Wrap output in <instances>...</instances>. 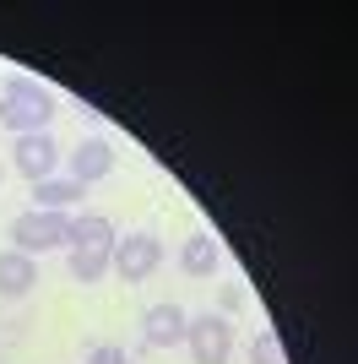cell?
Wrapping results in <instances>:
<instances>
[{
    "label": "cell",
    "instance_id": "277c9868",
    "mask_svg": "<svg viewBox=\"0 0 358 364\" xmlns=\"http://www.w3.org/2000/svg\"><path fill=\"white\" fill-rule=\"evenodd\" d=\"M185 348H190L195 364H228V353H234V326H228L223 316H190V326H185Z\"/></svg>",
    "mask_w": 358,
    "mask_h": 364
},
{
    "label": "cell",
    "instance_id": "5b68a950",
    "mask_svg": "<svg viewBox=\"0 0 358 364\" xmlns=\"http://www.w3.org/2000/svg\"><path fill=\"white\" fill-rule=\"evenodd\" d=\"M11 164H16V174H28L33 185H38V180H55V164H60V141L49 136V131H33V136H16V147H11Z\"/></svg>",
    "mask_w": 358,
    "mask_h": 364
},
{
    "label": "cell",
    "instance_id": "4fadbf2b",
    "mask_svg": "<svg viewBox=\"0 0 358 364\" xmlns=\"http://www.w3.org/2000/svg\"><path fill=\"white\" fill-rule=\"evenodd\" d=\"M250 364H283V337H277V332H255Z\"/></svg>",
    "mask_w": 358,
    "mask_h": 364
},
{
    "label": "cell",
    "instance_id": "52a82bcc",
    "mask_svg": "<svg viewBox=\"0 0 358 364\" xmlns=\"http://www.w3.org/2000/svg\"><path fill=\"white\" fill-rule=\"evenodd\" d=\"M185 326H190V316H185L174 299L152 304L147 316H141V337H147V348H179V343H185Z\"/></svg>",
    "mask_w": 358,
    "mask_h": 364
},
{
    "label": "cell",
    "instance_id": "7a4b0ae2",
    "mask_svg": "<svg viewBox=\"0 0 358 364\" xmlns=\"http://www.w3.org/2000/svg\"><path fill=\"white\" fill-rule=\"evenodd\" d=\"M11 250L22 256H44V250H60V245H71V213H22L11 218Z\"/></svg>",
    "mask_w": 358,
    "mask_h": 364
},
{
    "label": "cell",
    "instance_id": "3957f363",
    "mask_svg": "<svg viewBox=\"0 0 358 364\" xmlns=\"http://www.w3.org/2000/svg\"><path fill=\"white\" fill-rule=\"evenodd\" d=\"M158 267H163L158 234H125V240H114V250H109V272H119L125 283H147Z\"/></svg>",
    "mask_w": 358,
    "mask_h": 364
},
{
    "label": "cell",
    "instance_id": "ba28073f",
    "mask_svg": "<svg viewBox=\"0 0 358 364\" xmlns=\"http://www.w3.org/2000/svg\"><path fill=\"white\" fill-rule=\"evenodd\" d=\"M38 283V261L22 250H0V299H22Z\"/></svg>",
    "mask_w": 358,
    "mask_h": 364
},
{
    "label": "cell",
    "instance_id": "8fae6325",
    "mask_svg": "<svg viewBox=\"0 0 358 364\" xmlns=\"http://www.w3.org/2000/svg\"><path fill=\"white\" fill-rule=\"evenodd\" d=\"M179 267L190 277H212L217 272V240H212V234H190L185 250H179Z\"/></svg>",
    "mask_w": 358,
    "mask_h": 364
},
{
    "label": "cell",
    "instance_id": "5bb4252c",
    "mask_svg": "<svg viewBox=\"0 0 358 364\" xmlns=\"http://www.w3.org/2000/svg\"><path fill=\"white\" fill-rule=\"evenodd\" d=\"M87 364H136L125 348H114V343H104V348H92L87 353Z\"/></svg>",
    "mask_w": 358,
    "mask_h": 364
},
{
    "label": "cell",
    "instance_id": "8992f818",
    "mask_svg": "<svg viewBox=\"0 0 358 364\" xmlns=\"http://www.w3.org/2000/svg\"><path fill=\"white\" fill-rule=\"evenodd\" d=\"M65 168H71V180L87 191V185L109 180V168H114V147H109L104 136H87V141H76V152H65Z\"/></svg>",
    "mask_w": 358,
    "mask_h": 364
},
{
    "label": "cell",
    "instance_id": "6da1fadb",
    "mask_svg": "<svg viewBox=\"0 0 358 364\" xmlns=\"http://www.w3.org/2000/svg\"><path fill=\"white\" fill-rule=\"evenodd\" d=\"M55 120V92L38 87L33 76H6L0 82V125H11L16 136H33V131H49Z\"/></svg>",
    "mask_w": 358,
    "mask_h": 364
},
{
    "label": "cell",
    "instance_id": "2e32d148",
    "mask_svg": "<svg viewBox=\"0 0 358 364\" xmlns=\"http://www.w3.org/2000/svg\"><path fill=\"white\" fill-rule=\"evenodd\" d=\"M0 180H6V164H0Z\"/></svg>",
    "mask_w": 358,
    "mask_h": 364
},
{
    "label": "cell",
    "instance_id": "7c38bea8",
    "mask_svg": "<svg viewBox=\"0 0 358 364\" xmlns=\"http://www.w3.org/2000/svg\"><path fill=\"white\" fill-rule=\"evenodd\" d=\"M71 277L76 283H104L109 277V250H71Z\"/></svg>",
    "mask_w": 358,
    "mask_h": 364
},
{
    "label": "cell",
    "instance_id": "9a60e30c",
    "mask_svg": "<svg viewBox=\"0 0 358 364\" xmlns=\"http://www.w3.org/2000/svg\"><path fill=\"white\" fill-rule=\"evenodd\" d=\"M239 304H244V289H234V283H228V289H223V310H239Z\"/></svg>",
    "mask_w": 358,
    "mask_h": 364
},
{
    "label": "cell",
    "instance_id": "30bf717a",
    "mask_svg": "<svg viewBox=\"0 0 358 364\" xmlns=\"http://www.w3.org/2000/svg\"><path fill=\"white\" fill-rule=\"evenodd\" d=\"M76 201H82V185L65 174V180H38L33 185V207L38 213H71Z\"/></svg>",
    "mask_w": 358,
    "mask_h": 364
},
{
    "label": "cell",
    "instance_id": "9c48e42d",
    "mask_svg": "<svg viewBox=\"0 0 358 364\" xmlns=\"http://www.w3.org/2000/svg\"><path fill=\"white\" fill-rule=\"evenodd\" d=\"M114 223L104 213H76L71 218V250H114Z\"/></svg>",
    "mask_w": 358,
    "mask_h": 364
}]
</instances>
